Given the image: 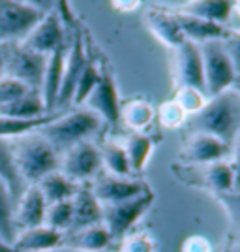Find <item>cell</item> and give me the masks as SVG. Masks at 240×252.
Returning a JSON list of instances; mask_svg holds the SVG:
<instances>
[{
	"mask_svg": "<svg viewBox=\"0 0 240 252\" xmlns=\"http://www.w3.org/2000/svg\"><path fill=\"white\" fill-rule=\"evenodd\" d=\"M239 128V98L235 93L225 91L214 96L186 123V132L205 134L227 143L237 136Z\"/></svg>",
	"mask_w": 240,
	"mask_h": 252,
	"instance_id": "cell-1",
	"label": "cell"
},
{
	"mask_svg": "<svg viewBox=\"0 0 240 252\" xmlns=\"http://www.w3.org/2000/svg\"><path fill=\"white\" fill-rule=\"evenodd\" d=\"M11 145L19 175L27 187H34L45 175L58 171L60 157L40 132H32L17 139H11Z\"/></svg>",
	"mask_w": 240,
	"mask_h": 252,
	"instance_id": "cell-2",
	"label": "cell"
},
{
	"mask_svg": "<svg viewBox=\"0 0 240 252\" xmlns=\"http://www.w3.org/2000/svg\"><path fill=\"white\" fill-rule=\"evenodd\" d=\"M100 126L102 119L96 113L88 109H77L70 115H58L53 123L45 125L38 132L51 143V147L56 153H66L73 145L88 141V137L94 136Z\"/></svg>",
	"mask_w": 240,
	"mask_h": 252,
	"instance_id": "cell-3",
	"label": "cell"
},
{
	"mask_svg": "<svg viewBox=\"0 0 240 252\" xmlns=\"http://www.w3.org/2000/svg\"><path fill=\"white\" fill-rule=\"evenodd\" d=\"M199 53L203 61L205 93L212 98L223 94L237 79V68L229 55V45L223 42L199 43Z\"/></svg>",
	"mask_w": 240,
	"mask_h": 252,
	"instance_id": "cell-4",
	"label": "cell"
},
{
	"mask_svg": "<svg viewBox=\"0 0 240 252\" xmlns=\"http://www.w3.org/2000/svg\"><path fill=\"white\" fill-rule=\"evenodd\" d=\"M47 13L38 4L0 0V42L21 43Z\"/></svg>",
	"mask_w": 240,
	"mask_h": 252,
	"instance_id": "cell-5",
	"label": "cell"
},
{
	"mask_svg": "<svg viewBox=\"0 0 240 252\" xmlns=\"http://www.w3.org/2000/svg\"><path fill=\"white\" fill-rule=\"evenodd\" d=\"M2 45H4V77L15 79L27 89L40 93L47 57L23 47L21 43L2 42Z\"/></svg>",
	"mask_w": 240,
	"mask_h": 252,
	"instance_id": "cell-6",
	"label": "cell"
},
{
	"mask_svg": "<svg viewBox=\"0 0 240 252\" xmlns=\"http://www.w3.org/2000/svg\"><path fill=\"white\" fill-rule=\"evenodd\" d=\"M154 200V194L148 190L143 196H137L133 200L122 201V203H113V205H102V224L105 230L111 233L113 241H122L126 233L132 230L145 211L150 207Z\"/></svg>",
	"mask_w": 240,
	"mask_h": 252,
	"instance_id": "cell-7",
	"label": "cell"
},
{
	"mask_svg": "<svg viewBox=\"0 0 240 252\" xmlns=\"http://www.w3.org/2000/svg\"><path fill=\"white\" fill-rule=\"evenodd\" d=\"M100 169H102V155L100 149L90 141H83L68 149L66 153H62V158L58 162V171L75 185L96 179Z\"/></svg>",
	"mask_w": 240,
	"mask_h": 252,
	"instance_id": "cell-8",
	"label": "cell"
},
{
	"mask_svg": "<svg viewBox=\"0 0 240 252\" xmlns=\"http://www.w3.org/2000/svg\"><path fill=\"white\" fill-rule=\"evenodd\" d=\"M84 104L88 111L96 113L100 119H105L109 125H116L120 121L118 91L115 77L111 75V72H107V68H100V79Z\"/></svg>",
	"mask_w": 240,
	"mask_h": 252,
	"instance_id": "cell-9",
	"label": "cell"
},
{
	"mask_svg": "<svg viewBox=\"0 0 240 252\" xmlns=\"http://www.w3.org/2000/svg\"><path fill=\"white\" fill-rule=\"evenodd\" d=\"M66 27L60 21V17L56 15V11H49L42 21L34 27V31L21 42L23 47L38 53V55H51L58 47L66 45Z\"/></svg>",
	"mask_w": 240,
	"mask_h": 252,
	"instance_id": "cell-10",
	"label": "cell"
},
{
	"mask_svg": "<svg viewBox=\"0 0 240 252\" xmlns=\"http://www.w3.org/2000/svg\"><path fill=\"white\" fill-rule=\"evenodd\" d=\"M86 61H88V57H86V49H84L83 34H81L79 29H73L72 40L68 42V49H66L62 85H60V93H58V98H56V105L64 107V105H68L72 102L75 83H77L79 75L83 72Z\"/></svg>",
	"mask_w": 240,
	"mask_h": 252,
	"instance_id": "cell-11",
	"label": "cell"
},
{
	"mask_svg": "<svg viewBox=\"0 0 240 252\" xmlns=\"http://www.w3.org/2000/svg\"><path fill=\"white\" fill-rule=\"evenodd\" d=\"M90 192L100 201V205H113V203H122V201L133 200L137 196H143L148 192V187L141 181H133L130 177L104 175L92 183Z\"/></svg>",
	"mask_w": 240,
	"mask_h": 252,
	"instance_id": "cell-12",
	"label": "cell"
},
{
	"mask_svg": "<svg viewBox=\"0 0 240 252\" xmlns=\"http://www.w3.org/2000/svg\"><path fill=\"white\" fill-rule=\"evenodd\" d=\"M45 211H47V203L43 200L42 192L38 190V187H27L19 201L15 203L13 215H11V224H13L15 235L19 231L43 226Z\"/></svg>",
	"mask_w": 240,
	"mask_h": 252,
	"instance_id": "cell-13",
	"label": "cell"
},
{
	"mask_svg": "<svg viewBox=\"0 0 240 252\" xmlns=\"http://www.w3.org/2000/svg\"><path fill=\"white\" fill-rule=\"evenodd\" d=\"M227 155H229L227 143L205 134H191L186 139L180 158L191 166H207V164L221 162Z\"/></svg>",
	"mask_w": 240,
	"mask_h": 252,
	"instance_id": "cell-14",
	"label": "cell"
},
{
	"mask_svg": "<svg viewBox=\"0 0 240 252\" xmlns=\"http://www.w3.org/2000/svg\"><path fill=\"white\" fill-rule=\"evenodd\" d=\"M177 77L180 81V87L195 89L205 94L203 61H201L197 43L184 40L177 47Z\"/></svg>",
	"mask_w": 240,
	"mask_h": 252,
	"instance_id": "cell-15",
	"label": "cell"
},
{
	"mask_svg": "<svg viewBox=\"0 0 240 252\" xmlns=\"http://www.w3.org/2000/svg\"><path fill=\"white\" fill-rule=\"evenodd\" d=\"M173 17L177 21L178 29L182 32L184 40L193 43H205V42H223V40H229V31L221 25H214V23L203 21L197 17H191V15H184V13H178L173 11Z\"/></svg>",
	"mask_w": 240,
	"mask_h": 252,
	"instance_id": "cell-16",
	"label": "cell"
},
{
	"mask_svg": "<svg viewBox=\"0 0 240 252\" xmlns=\"http://www.w3.org/2000/svg\"><path fill=\"white\" fill-rule=\"evenodd\" d=\"M66 49L68 43L58 47L56 51L47 55V63H45V72H43V81L40 94H42L45 111H51L56 105V98L60 93V85H62V74H64V59H66Z\"/></svg>",
	"mask_w": 240,
	"mask_h": 252,
	"instance_id": "cell-17",
	"label": "cell"
},
{
	"mask_svg": "<svg viewBox=\"0 0 240 252\" xmlns=\"http://www.w3.org/2000/svg\"><path fill=\"white\" fill-rule=\"evenodd\" d=\"M11 245L17 252L53 251L56 247H64V233L43 224V226L32 228V230L19 231Z\"/></svg>",
	"mask_w": 240,
	"mask_h": 252,
	"instance_id": "cell-18",
	"label": "cell"
},
{
	"mask_svg": "<svg viewBox=\"0 0 240 252\" xmlns=\"http://www.w3.org/2000/svg\"><path fill=\"white\" fill-rule=\"evenodd\" d=\"M111 233L105 230L104 224H94L88 228L73 230L64 233V245L73 251L83 252H104L113 245Z\"/></svg>",
	"mask_w": 240,
	"mask_h": 252,
	"instance_id": "cell-19",
	"label": "cell"
},
{
	"mask_svg": "<svg viewBox=\"0 0 240 252\" xmlns=\"http://www.w3.org/2000/svg\"><path fill=\"white\" fill-rule=\"evenodd\" d=\"M72 207L73 220L70 231L88 228V226H94V224H102V205L92 196L90 187H79L77 189L75 196L72 198Z\"/></svg>",
	"mask_w": 240,
	"mask_h": 252,
	"instance_id": "cell-20",
	"label": "cell"
},
{
	"mask_svg": "<svg viewBox=\"0 0 240 252\" xmlns=\"http://www.w3.org/2000/svg\"><path fill=\"white\" fill-rule=\"evenodd\" d=\"M0 181L6 185V189L10 192L11 203L15 207L23 192L27 190V185L19 175L15 155H13V145L10 139H0Z\"/></svg>",
	"mask_w": 240,
	"mask_h": 252,
	"instance_id": "cell-21",
	"label": "cell"
},
{
	"mask_svg": "<svg viewBox=\"0 0 240 252\" xmlns=\"http://www.w3.org/2000/svg\"><path fill=\"white\" fill-rule=\"evenodd\" d=\"M233 8H235V4L223 2V0H199V2H188V4L180 6L178 13L225 27V23H229L231 19Z\"/></svg>",
	"mask_w": 240,
	"mask_h": 252,
	"instance_id": "cell-22",
	"label": "cell"
},
{
	"mask_svg": "<svg viewBox=\"0 0 240 252\" xmlns=\"http://www.w3.org/2000/svg\"><path fill=\"white\" fill-rule=\"evenodd\" d=\"M34 187H38V190L42 192L43 200H45L47 205L72 200L73 196H75V192H77V189H79V185L72 183V181L66 177V175H62L60 171H53L49 175H45V177H43L38 185H34Z\"/></svg>",
	"mask_w": 240,
	"mask_h": 252,
	"instance_id": "cell-23",
	"label": "cell"
},
{
	"mask_svg": "<svg viewBox=\"0 0 240 252\" xmlns=\"http://www.w3.org/2000/svg\"><path fill=\"white\" fill-rule=\"evenodd\" d=\"M45 115L42 94L38 91H28L25 96L13 100L10 104L0 105V117L6 119H38Z\"/></svg>",
	"mask_w": 240,
	"mask_h": 252,
	"instance_id": "cell-24",
	"label": "cell"
},
{
	"mask_svg": "<svg viewBox=\"0 0 240 252\" xmlns=\"http://www.w3.org/2000/svg\"><path fill=\"white\" fill-rule=\"evenodd\" d=\"M197 171L193 169V175L197 177V183L203 187H209L210 190L216 192H229L233 187V169L229 164L225 162H214V164H207V166H197Z\"/></svg>",
	"mask_w": 240,
	"mask_h": 252,
	"instance_id": "cell-25",
	"label": "cell"
},
{
	"mask_svg": "<svg viewBox=\"0 0 240 252\" xmlns=\"http://www.w3.org/2000/svg\"><path fill=\"white\" fill-rule=\"evenodd\" d=\"M146 21L150 25V31L156 34L161 42H165L171 47H178L184 42V36L178 29L177 21L171 11H158L152 10L146 13Z\"/></svg>",
	"mask_w": 240,
	"mask_h": 252,
	"instance_id": "cell-26",
	"label": "cell"
},
{
	"mask_svg": "<svg viewBox=\"0 0 240 252\" xmlns=\"http://www.w3.org/2000/svg\"><path fill=\"white\" fill-rule=\"evenodd\" d=\"M58 115L54 113H47L38 119H6V117H0V139H17L32 132H38L40 128H43L45 125L53 123Z\"/></svg>",
	"mask_w": 240,
	"mask_h": 252,
	"instance_id": "cell-27",
	"label": "cell"
},
{
	"mask_svg": "<svg viewBox=\"0 0 240 252\" xmlns=\"http://www.w3.org/2000/svg\"><path fill=\"white\" fill-rule=\"evenodd\" d=\"M120 119L137 134H141V130H145L154 121V109L145 100H132L120 105Z\"/></svg>",
	"mask_w": 240,
	"mask_h": 252,
	"instance_id": "cell-28",
	"label": "cell"
},
{
	"mask_svg": "<svg viewBox=\"0 0 240 252\" xmlns=\"http://www.w3.org/2000/svg\"><path fill=\"white\" fill-rule=\"evenodd\" d=\"M124 151L128 162H130V168L132 171H141L145 168L146 160L150 157V151H152V139L146 137L145 134H130L124 141Z\"/></svg>",
	"mask_w": 240,
	"mask_h": 252,
	"instance_id": "cell-29",
	"label": "cell"
},
{
	"mask_svg": "<svg viewBox=\"0 0 240 252\" xmlns=\"http://www.w3.org/2000/svg\"><path fill=\"white\" fill-rule=\"evenodd\" d=\"M100 155H102V166L111 171V175L115 177H130L132 175V168H130V162L126 157V151L120 143H105L104 147L100 149Z\"/></svg>",
	"mask_w": 240,
	"mask_h": 252,
	"instance_id": "cell-30",
	"label": "cell"
},
{
	"mask_svg": "<svg viewBox=\"0 0 240 252\" xmlns=\"http://www.w3.org/2000/svg\"><path fill=\"white\" fill-rule=\"evenodd\" d=\"M98 79H100V68H98V64L94 61L88 59L86 64H84L83 72L79 75V79H77V83H75L72 104H84L86 98L90 96V93L94 91Z\"/></svg>",
	"mask_w": 240,
	"mask_h": 252,
	"instance_id": "cell-31",
	"label": "cell"
},
{
	"mask_svg": "<svg viewBox=\"0 0 240 252\" xmlns=\"http://www.w3.org/2000/svg\"><path fill=\"white\" fill-rule=\"evenodd\" d=\"M72 220H73V207H72V200L68 201H60V203H53V205H47V211H45V226H49L56 231H70L72 228Z\"/></svg>",
	"mask_w": 240,
	"mask_h": 252,
	"instance_id": "cell-32",
	"label": "cell"
},
{
	"mask_svg": "<svg viewBox=\"0 0 240 252\" xmlns=\"http://www.w3.org/2000/svg\"><path fill=\"white\" fill-rule=\"evenodd\" d=\"M11 215H13V203H11L10 192L6 189V185L0 181V239L10 243V245L15 239Z\"/></svg>",
	"mask_w": 240,
	"mask_h": 252,
	"instance_id": "cell-33",
	"label": "cell"
},
{
	"mask_svg": "<svg viewBox=\"0 0 240 252\" xmlns=\"http://www.w3.org/2000/svg\"><path fill=\"white\" fill-rule=\"evenodd\" d=\"M175 102L180 105V109L184 113H197L199 109L205 105V98H203V93H199L195 89L180 87L177 96H175Z\"/></svg>",
	"mask_w": 240,
	"mask_h": 252,
	"instance_id": "cell-34",
	"label": "cell"
},
{
	"mask_svg": "<svg viewBox=\"0 0 240 252\" xmlns=\"http://www.w3.org/2000/svg\"><path fill=\"white\" fill-rule=\"evenodd\" d=\"M30 89H27L25 85H21L15 79H10V77H2L0 79V105L10 104L13 100L21 98L28 93Z\"/></svg>",
	"mask_w": 240,
	"mask_h": 252,
	"instance_id": "cell-35",
	"label": "cell"
},
{
	"mask_svg": "<svg viewBox=\"0 0 240 252\" xmlns=\"http://www.w3.org/2000/svg\"><path fill=\"white\" fill-rule=\"evenodd\" d=\"M184 119H186V113L180 109V105L175 100L165 102L160 107V121L167 128H177V126L184 125Z\"/></svg>",
	"mask_w": 240,
	"mask_h": 252,
	"instance_id": "cell-36",
	"label": "cell"
},
{
	"mask_svg": "<svg viewBox=\"0 0 240 252\" xmlns=\"http://www.w3.org/2000/svg\"><path fill=\"white\" fill-rule=\"evenodd\" d=\"M118 252H154V241L145 233H135L120 241Z\"/></svg>",
	"mask_w": 240,
	"mask_h": 252,
	"instance_id": "cell-37",
	"label": "cell"
},
{
	"mask_svg": "<svg viewBox=\"0 0 240 252\" xmlns=\"http://www.w3.org/2000/svg\"><path fill=\"white\" fill-rule=\"evenodd\" d=\"M182 252H210V243L205 237H189L182 245Z\"/></svg>",
	"mask_w": 240,
	"mask_h": 252,
	"instance_id": "cell-38",
	"label": "cell"
},
{
	"mask_svg": "<svg viewBox=\"0 0 240 252\" xmlns=\"http://www.w3.org/2000/svg\"><path fill=\"white\" fill-rule=\"evenodd\" d=\"M0 252H17V251L13 249V245H10V243H6L0 239Z\"/></svg>",
	"mask_w": 240,
	"mask_h": 252,
	"instance_id": "cell-39",
	"label": "cell"
},
{
	"mask_svg": "<svg viewBox=\"0 0 240 252\" xmlns=\"http://www.w3.org/2000/svg\"><path fill=\"white\" fill-rule=\"evenodd\" d=\"M4 77V45L0 42V79Z\"/></svg>",
	"mask_w": 240,
	"mask_h": 252,
	"instance_id": "cell-40",
	"label": "cell"
}]
</instances>
